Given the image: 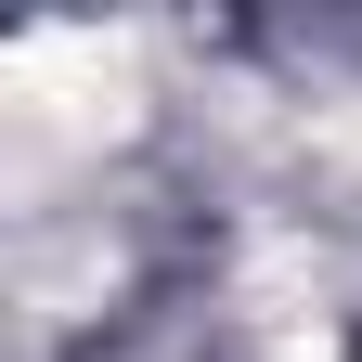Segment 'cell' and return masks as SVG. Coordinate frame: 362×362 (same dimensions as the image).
Wrapping results in <instances>:
<instances>
[{"label": "cell", "mask_w": 362, "mask_h": 362, "mask_svg": "<svg viewBox=\"0 0 362 362\" xmlns=\"http://www.w3.org/2000/svg\"><path fill=\"white\" fill-rule=\"evenodd\" d=\"M0 90L39 143H104V129H129L143 78H129V39H104V26H26L0 52Z\"/></svg>", "instance_id": "6da1fadb"}]
</instances>
